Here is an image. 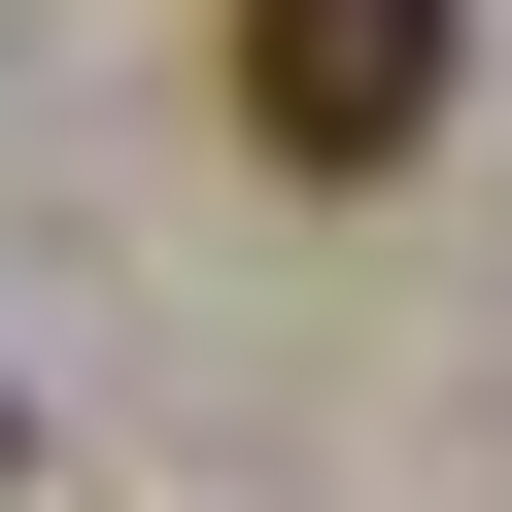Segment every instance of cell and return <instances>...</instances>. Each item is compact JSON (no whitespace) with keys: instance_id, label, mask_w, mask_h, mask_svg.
<instances>
[{"instance_id":"obj_1","label":"cell","mask_w":512,"mask_h":512,"mask_svg":"<svg viewBox=\"0 0 512 512\" xmlns=\"http://www.w3.org/2000/svg\"><path fill=\"white\" fill-rule=\"evenodd\" d=\"M444 69H478V0H239V137H274V171H410L444 137Z\"/></svg>"}]
</instances>
